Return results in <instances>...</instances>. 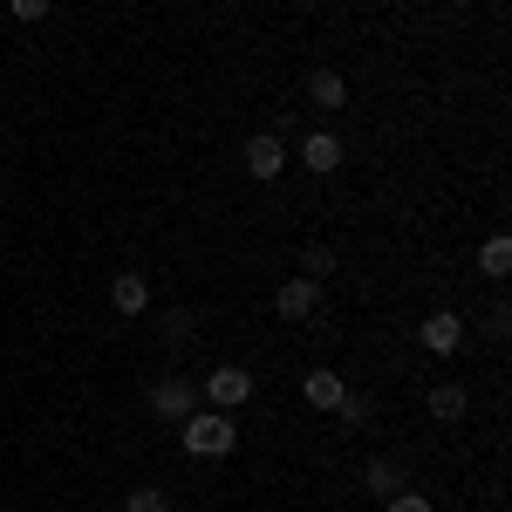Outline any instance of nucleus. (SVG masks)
<instances>
[{"mask_svg":"<svg viewBox=\"0 0 512 512\" xmlns=\"http://www.w3.org/2000/svg\"><path fill=\"white\" fill-rule=\"evenodd\" d=\"M178 437H185V451H192V458H226V451L239 444V424L226 417V410H205V417L192 410V417H185V431H178Z\"/></svg>","mask_w":512,"mask_h":512,"instance_id":"1","label":"nucleus"},{"mask_svg":"<svg viewBox=\"0 0 512 512\" xmlns=\"http://www.w3.org/2000/svg\"><path fill=\"white\" fill-rule=\"evenodd\" d=\"M151 410H158V417H171V424H185V417L198 410V390L185 383V376H164L158 390H151Z\"/></svg>","mask_w":512,"mask_h":512,"instance_id":"2","label":"nucleus"},{"mask_svg":"<svg viewBox=\"0 0 512 512\" xmlns=\"http://www.w3.org/2000/svg\"><path fill=\"white\" fill-rule=\"evenodd\" d=\"M274 308H280V321H308V315L321 308V287H315L308 274H301V280H287V287L274 294Z\"/></svg>","mask_w":512,"mask_h":512,"instance_id":"3","label":"nucleus"},{"mask_svg":"<svg viewBox=\"0 0 512 512\" xmlns=\"http://www.w3.org/2000/svg\"><path fill=\"white\" fill-rule=\"evenodd\" d=\"M205 396H212L219 410H239V403L253 396V376H246V369H212V376H205Z\"/></svg>","mask_w":512,"mask_h":512,"instance_id":"4","label":"nucleus"},{"mask_svg":"<svg viewBox=\"0 0 512 512\" xmlns=\"http://www.w3.org/2000/svg\"><path fill=\"white\" fill-rule=\"evenodd\" d=\"M417 342H424L431 355H451L458 342H465V321H458V315H424V328H417Z\"/></svg>","mask_w":512,"mask_h":512,"instance_id":"5","label":"nucleus"},{"mask_svg":"<svg viewBox=\"0 0 512 512\" xmlns=\"http://www.w3.org/2000/svg\"><path fill=\"white\" fill-rule=\"evenodd\" d=\"M280 164H287V144H280V137H267V130H260V137H253V144H246V171H253V178H274Z\"/></svg>","mask_w":512,"mask_h":512,"instance_id":"6","label":"nucleus"},{"mask_svg":"<svg viewBox=\"0 0 512 512\" xmlns=\"http://www.w3.org/2000/svg\"><path fill=\"white\" fill-rule=\"evenodd\" d=\"M301 164H308V171H335V164H342V137H335V130H308Z\"/></svg>","mask_w":512,"mask_h":512,"instance_id":"7","label":"nucleus"},{"mask_svg":"<svg viewBox=\"0 0 512 512\" xmlns=\"http://www.w3.org/2000/svg\"><path fill=\"white\" fill-rule=\"evenodd\" d=\"M110 301H117V315H144V308H151V280L144 274H117Z\"/></svg>","mask_w":512,"mask_h":512,"instance_id":"8","label":"nucleus"},{"mask_svg":"<svg viewBox=\"0 0 512 512\" xmlns=\"http://www.w3.org/2000/svg\"><path fill=\"white\" fill-rule=\"evenodd\" d=\"M308 103H315V110H342V103H349V82L335 76V69H315V76H308Z\"/></svg>","mask_w":512,"mask_h":512,"instance_id":"9","label":"nucleus"},{"mask_svg":"<svg viewBox=\"0 0 512 512\" xmlns=\"http://www.w3.org/2000/svg\"><path fill=\"white\" fill-rule=\"evenodd\" d=\"M342 396H349V383H342L335 369H308V403H315V410H335Z\"/></svg>","mask_w":512,"mask_h":512,"instance_id":"10","label":"nucleus"},{"mask_svg":"<svg viewBox=\"0 0 512 512\" xmlns=\"http://www.w3.org/2000/svg\"><path fill=\"white\" fill-rule=\"evenodd\" d=\"M431 417L437 424H458V417H465V390H458V383H437L431 390Z\"/></svg>","mask_w":512,"mask_h":512,"instance_id":"11","label":"nucleus"},{"mask_svg":"<svg viewBox=\"0 0 512 512\" xmlns=\"http://www.w3.org/2000/svg\"><path fill=\"white\" fill-rule=\"evenodd\" d=\"M478 267H485V274L499 280V274H506V267H512V239H506V233H492V239H485V246H478Z\"/></svg>","mask_w":512,"mask_h":512,"instance_id":"12","label":"nucleus"},{"mask_svg":"<svg viewBox=\"0 0 512 512\" xmlns=\"http://www.w3.org/2000/svg\"><path fill=\"white\" fill-rule=\"evenodd\" d=\"M396 458H369V472H362V485H369V492H383V499H396Z\"/></svg>","mask_w":512,"mask_h":512,"instance_id":"13","label":"nucleus"},{"mask_svg":"<svg viewBox=\"0 0 512 512\" xmlns=\"http://www.w3.org/2000/svg\"><path fill=\"white\" fill-rule=\"evenodd\" d=\"M123 512H171V499H164L158 485H137V492L123 499Z\"/></svg>","mask_w":512,"mask_h":512,"instance_id":"14","label":"nucleus"},{"mask_svg":"<svg viewBox=\"0 0 512 512\" xmlns=\"http://www.w3.org/2000/svg\"><path fill=\"white\" fill-rule=\"evenodd\" d=\"M335 417H342V424H362V417H369V396H342Z\"/></svg>","mask_w":512,"mask_h":512,"instance_id":"15","label":"nucleus"},{"mask_svg":"<svg viewBox=\"0 0 512 512\" xmlns=\"http://www.w3.org/2000/svg\"><path fill=\"white\" fill-rule=\"evenodd\" d=\"M301 260H308V280H321V274H328V267H335V253H328V246H308Z\"/></svg>","mask_w":512,"mask_h":512,"instance_id":"16","label":"nucleus"},{"mask_svg":"<svg viewBox=\"0 0 512 512\" xmlns=\"http://www.w3.org/2000/svg\"><path fill=\"white\" fill-rule=\"evenodd\" d=\"M7 7H14V21H41L48 14V0H7Z\"/></svg>","mask_w":512,"mask_h":512,"instance_id":"17","label":"nucleus"},{"mask_svg":"<svg viewBox=\"0 0 512 512\" xmlns=\"http://www.w3.org/2000/svg\"><path fill=\"white\" fill-rule=\"evenodd\" d=\"M390 512H431V499H417V492H396Z\"/></svg>","mask_w":512,"mask_h":512,"instance_id":"18","label":"nucleus"}]
</instances>
